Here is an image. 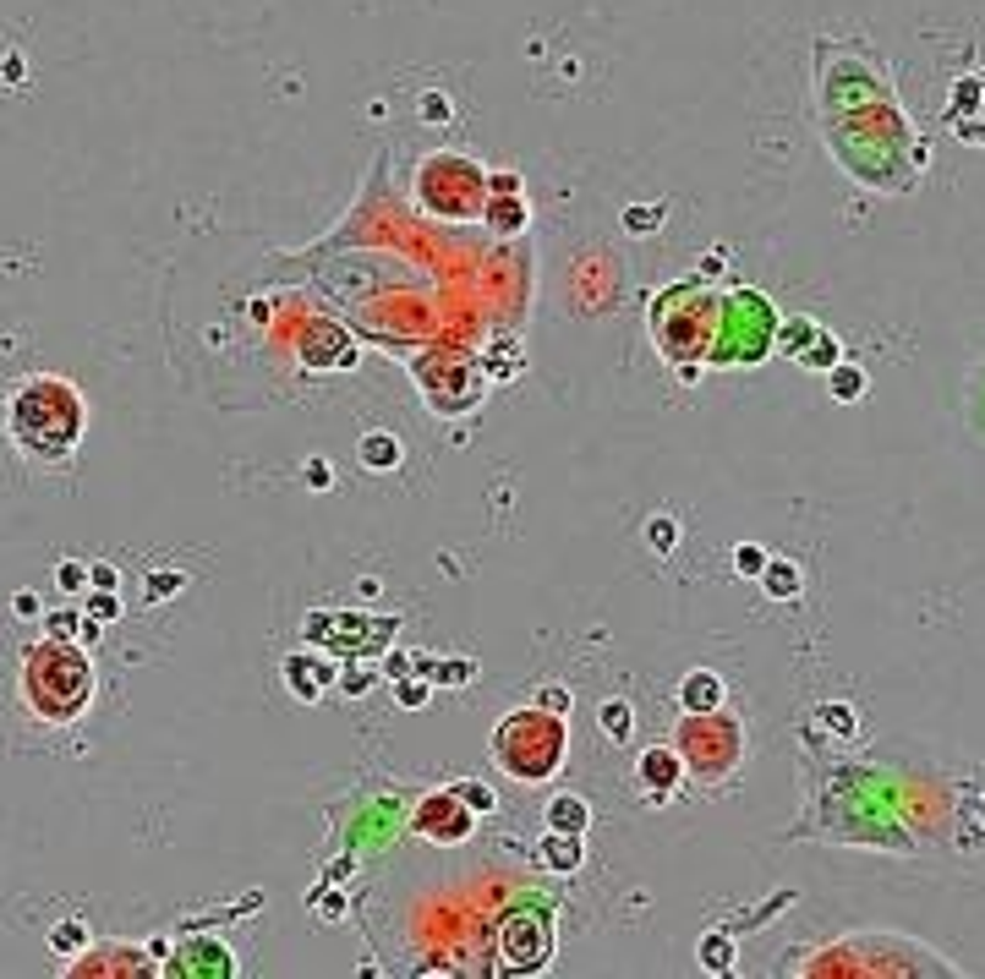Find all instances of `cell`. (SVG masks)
<instances>
[{
    "label": "cell",
    "instance_id": "3957f363",
    "mask_svg": "<svg viewBox=\"0 0 985 979\" xmlns=\"http://www.w3.org/2000/svg\"><path fill=\"white\" fill-rule=\"evenodd\" d=\"M652 340H657V356L679 372L685 383H695L701 361L712 356L717 345V323H723V296L706 290V279H679V285L657 290L652 296Z\"/></svg>",
    "mask_w": 985,
    "mask_h": 979
},
{
    "label": "cell",
    "instance_id": "ab89813d",
    "mask_svg": "<svg viewBox=\"0 0 985 979\" xmlns=\"http://www.w3.org/2000/svg\"><path fill=\"white\" fill-rule=\"evenodd\" d=\"M400 701H405V706H422V701H427V690H422V684H405Z\"/></svg>",
    "mask_w": 985,
    "mask_h": 979
},
{
    "label": "cell",
    "instance_id": "7c38bea8",
    "mask_svg": "<svg viewBox=\"0 0 985 979\" xmlns=\"http://www.w3.org/2000/svg\"><path fill=\"white\" fill-rule=\"evenodd\" d=\"M148 969H154V963H148L137 947H121V941H115V947H94V952L83 947L72 963H66L72 979H104V974L121 979V974H148Z\"/></svg>",
    "mask_w": 985,
    "mask_h": 979
},
{
    "label": "cell",
    "instance_id": "4316f807",
    "mask_svg": "<svg viewBox=\"0 0 985 979\" xmlns=\"http://www.w3.org/2000/svg\"><path fill=\"white\" fill-rule=\"evenodd\" d=\"M657 225H663V203H630L624 208V230H630V236H652Z\"/></svg>",
    "mask_w": 985,
    "mask_h": 979
},
{
    "label": "cell",
    "instance_id": "9c48e42d",
    "mask_svg": "<svg viewBox=\"0 0 985 979\" xmlns=\"http://www.w3.org/2000/svg\"><path fill=\"white\" fill-rule=\"evenodd\" d=\"M553 963V914L548 908H515L498 925V969L504 974H542Z\"/></svg>",
    "mask_w": 985,
    "mask_h": 979
},
{
    "label": "cell",
    "instance_id": "cb8c5ba5",
    "mask_svg": "<svg viewBox=\"0 0 985 979\" xmlns=\"http://www.w3.org/2000/svg\"><path fill=\"white\" fill-rule=\"evenodd\" d=\"M50 947H55V958H77V952L88 947V925L83 919H61V925L50 930Z\"/></svg>",
    "mask_w": 985,
    "mask_h": 979
},
{
    "label": "cell",
    "instance_id": "e575fe53",
    "mask_svg": "<svg viewBox=\"0 0 985 979\" xmlns=\"http://www.w3.org/2000/svg\"><path fill=\"white\" fill-rule=\"evenodd\" d=\"M455 794H460V799H466V804H471V810H482V815H488V810H493V804H498V799H493V788H482V783H460V788H455Z\"/></svg>",
    "mask_w": 985,
    "mask_h": 979
},
{
    "label": "cell",
    "instance_id": "277c9868",
    "mask_svg": "<svg viewBox=\"0 0 985 979\" xmlns=\"http://www.w3.org/2000/svg\"><path fill=\"white\" fill-rule=\"evenodd\" d=\"M564 750H570V728L559 712H542V706H520V712L498 717L493 728V766L515 777L520 788L553 783L564 766Z\"/></svg>",
    "mask_w": 985,
    "mask_h": 979
},
{
    "label": "cell",
    "instance_id": "f546056e",
    "mask_svg": "<svg viewBox=\"0 0 985 979\" xmlns=\"http://www.w3.org/2000/svg\"><path fill=\"white\" fill-rule=\"evenodd\" d=\"M285 679L296 684V695H301V701H312V695H318V673H307V662H301V657H291V662H285Z\"/></svg>",
    "mask_w": 985,
    "mask_h": 979
},
{
    "label": "cell",
    "instance_id": "4dcf8cb0",
    "mask_svg": "<svg viewBox=\"0 0 985 979\" xmlns=\"http://www.w3.org/2000/svg\"><path fill=\"white\" fill-rule=\"evenodd\" d=\"M55 586H61V591H72V597H77V591H88V564H77V558H66V564L55 569Z\"/></svg>",
    "mask_w": 985,
    "mask_h": 979
},
{
    "label": "cell",
    "instance_id": "9a60e30c",
    "mask_svg": "<svg viewBox=\"0 0 985 979\" xmlns=\"http://www.w3.org/2000/svg\"><path fill=\"white\" fill-rule=\"evenodd\" d=\"M537 865L542 870H553V876H575L581 870V832H542V843H537Z\"/></svg>",
    "mask_w": 985,
    "mask_h": 979
},
{
    "label": "cell",
    "instance_id": "44dd1931",
    "mask_svg": "<svg viewBox=\"0 0 985 979\" xmlns=\"http://www.w3.org/2000/svg\"><path fill=\"white\" fill-rule=\"evenodd\" d=\"M362 465L367 471H394V465H400V438L394 433H367L362 438Z\"/></svg>",
    "mask_w": 985,
    "mask_h": 979
},
{
    "label": "cell",
    "instance_id": "52a82bcc",
    "mask_svg": "<svg viewBox=\"0 0 985 979\" xmlns=\"http://www.w3.org/2000/svg\"><path fill=\"white\" fill-rule=\"evenodd\" d=\"M674 750H679V761H685L690 777L723 783V777H734L739 761H745V728H739L734 717H723V706H717V712H685V722H679V733H674Z\"/></svg>",
    "mask_w": 985,
    "mask_h": 979
},
{
    "label": "cell",
    "instance_id": "e0dca14e",
    "mask_svg": "<svg viewBox=\"0 0 985 979\" xmlns=\"http://www.w3.org/2000/svg\"><path fill=\"white\" fill-rule=\"evenodd\" d=\"M548 826L553 832H586L591 826V804L581 794H553L548 799Z\"/></svg>",
    "mask_w": 985,
    "mask_h": 979
},
{
    "label": "cell",
    "instance_id": "ffe728a7",
    "mask_svg": "<svg viewBox=\"0 0 985 979\" xmlns=\"http://www.w3.org/2000/svg\"><path fill=\"white\" fill-rule=\"evenodd\" d=\"M827 383H832V400H838V405L865 400V367H854V361H838V367H827Z\"/></svg>",
    "mask_w": 985,
    "mask_h": 979
},
{
    "label": "cell",
    "instance_id": "2e32d148",
    "mask_svg": "<svg viewBox=\"0 0 985 979\" xmlns=\"http://www.w3.org/2000/svg\"><path fill=\"white\" fill-rule=\"evenodd\" d=\"M679 706L685 712H717L723 706V679H717L712 668H695L679 679Z\"/></svg>",
    "mask_w": 985,
    "mask_h": 979
},
{
    "label": "cell",
    "instance_id": "f35d334b",
    "mask_svg": "<svg viewBox=\"0 0 985 979\" xmlns=\"http://www.w3.org/2000/svg\"><path fill=\"white\" fill-rule=\"evenodd\" d=\"M88 586H104V591H115V569H110V564H88Z\"/></svg>",
    "mask_w": 985,
    "mask_h": 979
},
{
    "label": "cell",
    "instance_id": "603a6c76",
    "mask_svg": "<svg viewBox=\"0 0 985 979\" xmlns=\"http://www.w3.org/2000/svg\"><path fill=\"white\" fill-rule=\"evenodd\" d=\"M799 367H810V372H827V367H838L843 361V345H838V334H816V340L805 345V351L794 356Z\"/></svg>",
    "mask_w": 985,
    "mask_h": 979
},
{
    "label": "cell",
    "instance_id": "7402d4cb",
    "mask_svg": "<svg viewBox=\"0 0 985 979\" xmlns=\"http://www.w3.org/2000/svg\"><path fill=\"white\" fill-rule=\"evenodd\" d=\"M482 219H488L498 236H515V230L526 225V203H520L515 192H504V203H488V208H482Z\"/></svg>",
    "mask_w": 985,
    "mask_h": 979
},
{
    "label": "cell",
    "instance_id": "8fae6325",
    "mask_svg": "<svg viewBox=\"0 0 985 979\" xmlns=\"http://www.w3.org/2000/svg\"><path fill=\"white\" fill-rule=\"evenodd\" d=\"M942 121H947V132H953V137H964V143L985 148V72L958 77L953 93H947Z\"/></svg>",
    "mask_w": 985,
    "mask_h": 979
},
{
    "label": "cell",
    "instance_id": "b9f144b4",
    "mask_svg": "<svg viewBox=\"0 0 985 979\" xmlns=\"http://www.w3.org/2000/svg\"><path fill=\"white\" fill-rule=\"evenodd\" d=\"M438 679H471L466 662H449V668H438Z\"/></svg>",
    "mask_w": 985,
    "mask_h": 979
},
{
    "label": "cell",
    "instance_id": "74e56055",
    "mask_svg": "<svg viewBox=\"0 0 985 979\" xmlns=\"http://www.w3.org/2000/svg\"><path fill=\"white\" fill-rule=\"evenodd\" d=\"M11 613H17V619H39V597H33V591H17V602H11Z\"/></svg>",
    "mask_w": 985,
    "mask_h": 979
},
{
    "label": "cell",
    "instance_id": "7a4b0ae2",
    "mask_svg": "<svg viewBox=\"0 0 985 979\" xmlns=\"http://www.w3.org/2000/svg\"><path fill=\"white\" fill-rule=\"evenodd\" d=\"M17 690H22V706H28L39 722L72 728V722L88 712V701H94V662H88V646L44 635L39 646L22 651Z\"/></svg>",
    "mask_w": 985,
    "mask_h": 979
},
{
    "label": "cell",
    "instance_id": "484cf974",
    "mask_svg": "<svg viewBox=\"0 0 985 979\" xmlns=\"http://www.w3.org/2000/svg\"><path fill=\"white\" fill-rule=\"evenodd\" d=\"M597 722H602V733H613V739H630V728H635V712H630V701H602Z\"/></svg>",
    "mask_w": 985,
    "mask_h": 979
},
{
    "label": "cell",
    "instance_id": "d590c367",
    "mask_svg": "<svg viewBox=\"0 0 985 979\" xmlns=\"http://www.w3.org/2000/svg\"><path fill=\"white\" fill-rule=\"evenodd\" d=\"M570 701H575V695L564 690V684H548V690H542V701H537V706H542V712H559V717H564V712H570Z\"/></svg>",
    "mask_w": 985,
    "mask_h": 979
},
{
    "label": "cell",
    "instance_id": "8d00e7d4",
    "mask_svg": "<svg viewBox=\"0 0 985 979\" xmlns=\"http://www.w3.org/2000/svg\"><path fill=\"white\" fill-rule=\"evenodd\" d=\"M181 586H187V575H165V569L148 575V597H170V591H181Z\"/></svg>",
    "mask_w": 985,
    "mask_h": 979
},
{
    "label": "cell",
    "instance_id": "f1b7e54d",
    "mask_svg": "<svg viewBox=\"0 0 985 979\" xmlns=\"http://www.w3.org/2000/svg\"><path fill=\"white\" fill-rule=\"evenodd\" d=\"M734 569H739V575H761V569H767V547L739 542V547H734Z\"/></svg>",
    "mask_w": 985,
    "mask_h": 979
},
{
    "label": "cell",
    "instance_id": "ac0fdd59",
    "mask_svg": "<svg viewBox=\"0 0 985 979\" xmlns=\"http://www.w3.org/2000/svg\"><path fill=\"white\" fill-rule=\"evenodd\" d=\"M761 586H767V597L794 602L805 580H799V564H788V558H767V569H761Z\"/></svg>",
    "mask_w": 985,
    "mask_h": 979
},
{
    "label": "cell",
    "instance_id": "7bdbcfd3",
    "mask_svg": "<svg viewBox=\"0 0 985 979\" xmlns=\"http://www.w3.org/2000/svg\"><path fill=\"white\" fill-rule=\"evenodd\" d=\"M980 826H985V799H980Z\"/></svg>",
    "mask_w": 985,
    "mask_h": 979
},
{
    "label": "cell",
    "instance_id": "8992f818",
    "mask_svg": "<svg viewBox=\"0 0 985 979\" xmlns=\"http://www.w3.org/2000/svg\"><path fill=\"white\" fill-rule=\"evenodd\" d=\"M411 372L422 383L427 411L444 416V422H460V416H471L488 400V372L477 367L471 351H422L411 361Z\"/></svg>",
    "mask_w": 985,
    "mask_h": 979
},
{
    "label": "cell",
    "instance_id": "4fadbf2b",
    "mask_svg": "<svg viewBox=\"0 0 985 979\" xmlns=\"http://www.w3.org/2000/svg\"><path fill=\"white\" fill-rule=\"evenodd\" d=\"M165 974H192V979H230L236 974V958H230L225 941H181L176 963Z\"/></svg>",
    "mask_w": 985,
    "mask_h": 979
},
{
    "label": "cell",
    "instance_id": "d6a6232c",
    "mask_svg": "<svg viewBox=\"0 0 985 979\" xmlns=\"http://www.w3.org/2000/svg\"><path fill=\"white\" fill-rule=\"evenodd\" d=\"M88 613H94V619L99 624H110V619H121V597H115V591H94V597H88Z\"/></svg>",
    "mask_w": 985,
    "mask_h": 979
},
{
    "label": "cell",
    "instance_id": "d4e9b609",
    "mask_svg": "<svg viewBox=\"0 0 985 979\" xmlns=\"http://www.w3.org/2000/svg\"><path fill=\"white\" fill-rule=\"evenodd\" d=\"M701 963L712 974H728L734 969V941L723 936V930H712V936H701Z\"/></svg>",
    "mask_w": 985,
    "mask_h": 979
},
{
    "label": "cell",
    "instance_id": "30bf717a",
    "mask_svg": "<svg viewBox=\"0 0 985 979\" xmlns=\"http://www.w3.org/2000/svg\"><path fill=\"white\" fill-rule=\"evenodd\" d=\"M411 832L422 837V843L455 848V843H466V837L477 832V810H471L455 788H449V794H427L422 804H416V815H411Z\"/></svg>",
    "mask_w": 985,
    "mask_h": 979
},
{
    "label": "cell",
    "instance_id": "6da1fadb",
    "mask_svg": "<svg viewBox=\"0 0 985 979\" xmlns=\"http://www.w3.org/2000/svg\"><path fill=\"white\" fill-rule=\"evenodd\" d=\"M88 433V405L77 383L55 378V372H33L11 389L6 400V438L22 460L33 465H66Z\"/></svg>",
    "mask_w": 985,
    "mask_h": 979
},
{
    "label": "cell",
    "instance_id": "5b68a950",
    "mask_svg": "<svg viewBox=\"0 0 985 979\" xmlns=\"http://www.w3.org/2000/svg\"><path fill=\"white\" fill-rule=\"evenodd\" d=\"M416 208L438 219H482V208H488V170L466 154H427L416 165Z\"/></svg>",
    "mask_w": 985,
    "mask_h": 979
},
{
    "label": "cell",
    "instance_id": "ba28073f",
    "mask_svg": "<svg viewBox=\"0 0 985 979\" xmlns=\"http://www.w3.org/2000/svg\"><path fill=\"white\" fill-rule=\"evenodd\" d=\"M772 340H778V312L761 290H728L723 296V323H717V345L706 361L717 367H739V361H761L772 356Z\"/></svg>",
    "mask_w": 985,
    "mask_h": 979
},
{
    "label": "cell",
    "instance_id": "1f68e13d",
    "mask_svg": "<svg viewBox=\"0 0 985 979\" xmlns=\"http://www.w3.org/2000/svg\"><path fill=\"white\" fill-rule=\"evenodd\" d=\"M646 542H652L657 553H668V547L679 542V526H674L668 515H652V526H646Z\"/></svg>",
    "mask_w": 985,
    "mask_h": 979
},
{
    "label": "cell",
    "instance_id": "60d3db41",
    "mask_svg": "<svg viewBox=\"0 0 985 979\" xmlns=\"http://www.w3.org/2000/svg\"><path fill=\"white\" fill-rule=\"evenodd\" d=\"M422 115H427V121H433V115L444 121V115H449V104H444V99H422Z\"/></svg>",
    "mask_w": 985,
    "mask_h": 979
},
{
    "label": "cell",
    "instance_id": "d6986e66",
    "mask_svg": "<svg viewBox=\"0 0 985 979\" xmlns=\"http://www.w3.org/2000/svg\"><path fill=\"white\" fill-rule=\"evenodd\" d=\"M821 334V323L816 318H805V312H794L788 323H778V340H772V351H783V356H799L810 340Z\"/></svg>",
    "mask_w": 985,
    "mask_h": 979
},
{
    "label": "cell",
    "instance_id": "5bb4252c",
    "mask_svg": "<svg viewBox=\"0 0 985 979\" xmlns=\"http://www.w3.org/2000/svg\"><path fill=\"white\" fill-rule=\"evenodd\" d=\"M679 777H685L679 750H641V761H635V783H641L646 799H657V804L679 788Z\"/></svg>",
    "mask_w": 985,
    "mask_h": 979
},
{
    "label": "cell",
    "instance_id": "83f0119b",
    "mask_svg": "<svg viewBox=\"0 0 985 979\" xmlns=\"http://www.w3.org/2000/svg\"><path fill=\"white\" fill-rule=\"evenodd\" d=\"M816 722L832 728L838 739H854V728H860V722H854V706H816Z\"/></svg>",
    "mask_w": 985,
    "mask_h": 979
},
{
    "label": "cell",
    "instance_id": "836d02e7",
    "mask_svg": "<svg viewBox=\"0 0 985 979\" xmlns=\"http://www.w3.org/2000/svg\"><path fill=\"white\" fill-rule=\"evenodd\" d=\"M50 640H77V629H83V613H50Z\"/></svg>",
    "mask_w": 985,
    "mask_h": 979
}]
</instances>
